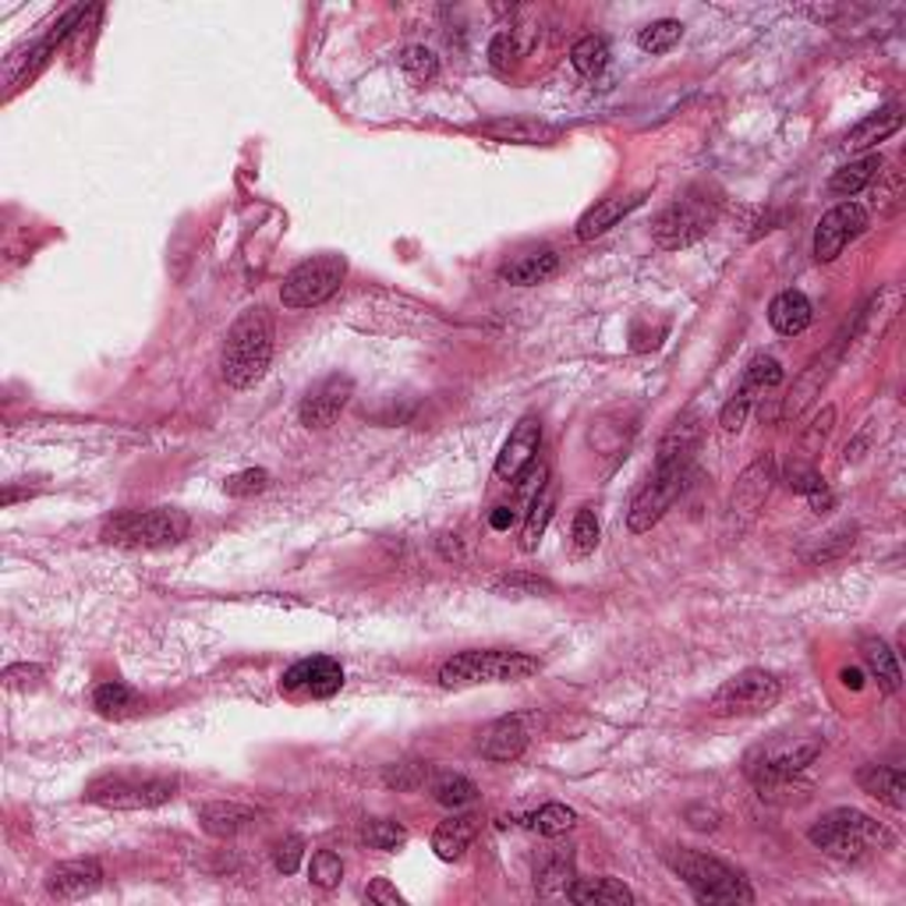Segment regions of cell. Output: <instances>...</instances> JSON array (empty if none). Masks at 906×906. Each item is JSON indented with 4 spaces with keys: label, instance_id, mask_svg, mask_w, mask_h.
<instances>
[{
    "label": "cell",
    "instance_id": "obj_1",
    "mask_svg": "<svg viewBox=\"0 0 906 906\" xmlns=\"http://www.w3.org/2000/svg\"><path fill=\"white\" fill-rule=\"evenodd\" d=\"M269 361H274V316H269L262 305H251L227 330L224 358H220L227 387L234 390L256 387L266 375Z\"/></svg>",
    "mask_w": 906,
    "mask_h": 906
},
{
    "label": "cell",
    "instance_id": "obj_2",
    "mask_svg": "<svg viewBox=\"0 0 906 906\" xmlns=\"http://www.w3.org/2000/svg\"><path fill=\"white\" fill-rule=\"evenodd\" d=\"M807 840H811V846H819L828 857L861 861L864 854H872V850H893L896 832L889 825L875 822L872 814H864V811L836 807L811 825Z\"/></svg>",
    "mask_w": 906,
    "mask_h": 906
},
{
    "label": "cell",
    "instance_id": "obj_3",
    "mask_svg": "<svg viewBox=\"0 0 906 906\" xmlns=\"http://www.w3.org/2000/svg\"><path fill=\"white\" fill-rule=\"evenodd\" d=\"M542 669V662L528 651H506V648H482V651H461L443 662L440 683L446 691H461V687L475 683H517L528 680Z\"/></svg>",
    "mask_w": 906,
    "mask_h": 906
},
{
    "label": "cell",
    "instance_id": "obj_4",
    "mask_svg": "<svg viewBox=\"0 0 906 906\" xmlns=\"http://www.w3.org/2000/svg\"><path fill=\"white\" fill-rule=\"evenodd\" d=\"M192 532V521L177 506H153V511H121L106 517L100 538L124 549H163L177 546Z\"/></svg>",
    "mask_w": 906,
    "mask_h": 906
},
{
    "label": "cell",
    "instance_id": "obj_5",
    "mask_svg": "<svg viewBox=\"0 0 906 906\" xmlns=\"http://www.w3.org/2000/svg\"><path fill=\"white\" fill-rule=\"evenodd\" d=\"M666 861L683 878L687 889L694 893L698 903H751L754 899L744 875H740L737 867L722 864L719 857L680 846V850H669Z\"/></svg>",
    "mask_w": 906,
    "mask_h": 906
},
{
    "label": "cell",
    "instance_id": "obj_6",
    "mask_svg": "<svg viewBox=\"0 0 906 906\" xmlns=\"http://www.w3.org/2000/svg\"><path fill=\"white\" fill-rule=\"evenodd\" d=\"M177 779L174 775H128V772H111L100 775L85 786V801L114 811H150L174 801Z\"/></svg>",
    "mask_w": 906,
    "mask_h": 906
},
{
    "label": "cell",
    "instance_id": "obj_7",
    "mask_svg": "<svg viewBox=\"0 0 906 906\" xmlns=\"http://www.w3.org/2000/svg\"><path fill=\"white\" fill-rule=\"evenodd\" d=\"M343 277H348V262L343 256H333V251H326V256H312L298 262L291 274L284 277L280 284V305L291 308V312H301V308H316L322 301H330Z\"/></svg>",
    "mask_w": 906,
    "mask_h": 906
},
{
    "label": "cell",
    "instance_id": "obj_8",
    "mask_svg": "<svg viewBox=\"0 0 906 906\" xmlns=\"http://www.w3.org/2000/svg\"><path fill=\"white\" fill-rule=\"evenodd\" d=\"M783 687L765 669H744V673L730 677L727 683L712 694L709 709L715 715H765L769 709H775Z\"/></svg>",
    "mask_w": 906,
    "mask_h": 906
},
{
    "label": "cell",
    "instance_id": "obj_9",
    "mask_svg": "<svg viewBox=\"0 0 906 906\" xmlns=\"http://www.w3.org/2000/svg\"><path fill=\"white\" fill-rule=\"evenodd\" d=\"M687 475H691V467H656V471H651L648 485L641 488L638 496H634L630 511H627V528L634 535H645V532L656 528V524L666 517L669 506L677 503V496L683 493Z\"/></svg>",
    "mask_w": 906,
    "mask_h": 906
},
{
    "label": "cell",
    "instance_id": "obj_10",
    "mask_svg": "<svg viewBox=\"0 0 906 906\" xmlns=\"http://www.w3.org/2000/svg\"><path fill=\"white\" fill-rule=\"evenodd\" d=\"M712 227V206L704 198H677L673 206H666L656 224H651V238L666 251H680L701 241Z\"/></svg>",
    "mask_w": 906,
    "mask_h": 906
},
{
    "label": "cell",
    "instance_id": "obj_11",
    "mask_svg": "<svg viewBox=\"0 0 906 906\" xmlns=\"http://www.w3.org/2000/svg\"><path fill=\"white\" fill-rule=\"evenodd\" d=\"M783 383V369H779V361L769 358V354H754L748 361V369H744V379H740V387L733 390V397L727 401V408H722L719 414V425L727 429V432H740L748 422V414H751V404H754V397L758 393H765L769 387H779Z\"/></svg>",
    "mask_w": 906,
    "mask_h": 906
},
{
    "label": "cell",
    "instance_id": "obj_12",
    "mask_svg": "<svg viewBox=\"0 0 906 906\" xmlns=\"http://www.w3.org/2000/svg\"><path fill=\"white\" fill-rule=\"evenodd\" d=\"M864 227H867V209L864 206H857V203L832 206L819 220V230H814V259H819V262L840 259L843 248L854 241Z\"/></svg>",
    "mask_w": 906,
    "mask_h": 906
},
{
    "label": "cell",
    "instance_id": "obj_13",
    "mask_svg": "<svg viewBox=\"0 0 906 906\" xmlns=\"http://www.w3.org/2000/svg\"><path fill=\"white\" fill-rule=\"evenodd\" d=\"M340 687H343V666L330 656L301 659L280 677V691L291 698H333Z\"/></svg>",
    "mask_w": 906,
    "mask_h": 906
},
{
    "label": "cell",
    "instance_id": "obj_14",
    "mask_svg": "<svg viewBox=\"0 0 906 906\" xmlns=\"http://www.w3.org/2000/svg\"><path fill=\"white\" fill-rule=\"evenodd\" d=\"M351 393H354V379L348 372H333V375L319 379L301 401V425L305 429H330L340 419V411L348 408Z\"/></svg>",
    "mask_w": 906,
    "mask_h": 906
},
{
    "label": "cell",
    "instance_id": "obj_15",
    "mask_svg": "<svg viewBox=\"0 0 906 906\" xmlns=\"http://www.w3.org/2000/svg\"><path fill=\"white\" fill-rule=\"evenodd\" d=\"M775 482H779V464H775L772 453H761L754 464L744 467V475L737 478L730 511L740 514V517H754L761 506H765V500H769Z\"/></svg>",
    "mask_w": 906,
    "mask_h": 906
},
{
    "label": "cell",
    "instance_id": "obj_16",
    "mask_svg": "<svg viewBox=\"0 0 906 906\" xmlns=\"http://www.w3.org/2000/svg\"><path fill=\"white\" fill-rule=\"evenodd\" d=\"M103 885V867L93 857H79V861H61L58 867H50L47 875V893L53 899H82L93 896Z\"/></svg>",
    "mask_w": 906,
    "mask_h": 906
},
{
    "label": "cell",
    "instance_id": "obj_17",
    "mask_svg": "<svg viewBox=\"0 0 906 906\" xmlns=\"http://www.w3.org/2000/svg\"><path fill=\"white\" fill-rule=\"evenodd\" d=\"M538 446H542V422L535 414H524V419L514 425L511 440L503 443L500 457H496V475L500 478H517L524 467H528L535 457H538Z\"/></svg>",
    "mask_w": 906,
    "mask_h": 906
},
{
    "label": "cell",
    "instance_id": "obj_18",
    "mask_svg": "<svg viewBox=\"0 0 906 906\" xmlns=\"http://www.w3.org/2000/svg\"><path fill=\"white\" fill-rule=\"evenodd\" d=\"M698 446H701V422H698V414H680V419L666 429V436L659 443L656 467H691Z\"/></svg>",
    "mask_w": 906,
    "mask_h": 906
},
{
    "label": "cell",
    "instance_id": "obj_19",
    "mask_svg": "<svg viewBox=\"0 0 906 906\" xmlns=\"http://www.w3.org/2000/svg\"><path fill=\"white\" fill-rule=\"evenodd\" d=\"M478 748L485 761H517L528 748V727H524L521 715H506L485 730Z\"/></svg>",
    "mask_w": 906,
    "mask_h": 906
},
{
    "label": "cell",
    "instance_id": "obj_20",
    "mask_svg": "<svg viewBox=\"0 0 906 906\" xmlns=\"http://www.w3.org/2000/svg\"><path fill=\"white\" fill-rule=\"evenodd\" d=\"M251 822H256V811L234 801H209L198 807V825H203V832H209L213 840H234Z\"/></svg>",
    "mask_w": 906,
    "mask_h": 906
},
{
    "label": "cell",
    "instance_id": "obj_21",
    "mask_svg": "<svg viewBox=\"0 0 906 906\" xmlns=\"http://www.w3.org/2000/svg\"><path fill=\"white\" fill-rule=\"evenodd\" d=\"M559 269V256L553 248H532V251H521V256L506 259L500 266V277L514 287H532V284H542L549 280Z\"/></svg>",
    "mask_w": 906,
    "mask_h": 906
},
{
    "label": "cell",
    "instance_id": "obj_22",
    "mask_svg": "<svg viewBox=\"0 0 906 906\" xmlns=\"http://www.w3.org/2000/svg\"><path fill=\"white\" fill-rule=\"evenodd\" d=\"M641 203H645V192H638V195L603 198V203H595V206L581 216V220H577V238H581V241L599 238V234H606L609 227H616L630 209H638Z\"/></svg>",
    "mask_w": 906,
    "mask_h": 906
},
{
    "label": "cell",
    "instance_id": "obj_23",
    "mask_svg": "<svg viewBox=\"0 0 906 906\" xmlns=\"http://www.w3.org/2000/svg\"><path fill=\"white\" fill-rule=\"evenodd\" d=\"M857 786L875 801L889 804L893 811L906 807V775L899 765H864L857 772Z\"/></svg>",
    "mask_w": 906,
    "mask_h": 906
},
{
    "label": "cell",
    "instance_id": "obj_24",
    "mask_svg": "<svg viewBox=\"0 0 906 906\" xmlns=\"http://www.w3.org/2000/svg\"><path fill=\"white\" fill-rule=\"evenodd\" d=\"M814 322V305L801 291H783L769 305V326L783 337H801Z\"/></svg>",
    "mask_w": 906,
    "mask_h": 906
},
{
    "label": "cell",
    "instance_id": "obj_25",
    "mask_svg": "<svg viewBox=\"0 0 906 906\" xmlns=\"http://www.w3.org/2000/svg\"><path fill=\"white\" fill-rule=\"evenodd\" d=\"M567 899L577 906H634L638 896H634L624 882L616 878H581L567 885Z\"/></svg>",
    "mask_w": 906,
    "mask_h": 906
},
{
    "label": "cell",
    "instance_id": "obj_26",
    "mask_svg": "<svg viewBox=\"0 0 906 906\" xmlns=\"http://www.w3.org/2000/svg\"><path fill=\"white\" fill-rule=\"evenodd\" d=\"M903 128V114L896 111V106H889V111H882V114H872V117H864L857 128H850L846 142L843 146L850 153H867V150H875L878 142H885L889 135H896Z\"/></svg>",
    "mask_w": 906,
    "mask_h": 906
},
{
    "label": "cell",
    "instance_id": "obj_27",
    "mask_svg": "<svg viewBox=\"0 0 906 906\" xmlns=\"http://www.w3.org/2000/svg\"><path fill=\"white\" fill-rule=\"evenodd\" d=\"M475 832H478L475 814H453V819H446L432 832V850H436L440 861H457L467 850V843L475 840Z\"/></svg>",
    "mask_w": 906,
    "mask_h": 906
},
{
    "label": "cell",
    "instance_id": "obj_28",
    "mask_svg": "<svg viewBox=\"0 0 906 906\" xmlns=\"http://www.w3.org/2000/svg\"><path fill=\"white\" fill-rule=\"evenodd\" d=\"M553 511H556V482L546 478V485L538 488L535 500L528 503V517H524V532H521V549L524 553H535L542 535H546L549 521H553Z\"/></svg>",
    "mask_w": 906,
    "mask_h": 906
},
{
    "label": "cell",
    "instance_id": "obj_29",
    "mask_svg": "<svg viewBox=\"0 0 906 906\" xmlns=\"http://www.w3.org/2000/svg\"><path fill=\"white\" fill-rule=\"evenodd\" d=\"M142 694L135 691V687L128 683H121V680H106L100 683L96 691H93V709L106 719H128L142 709Z\"/></svg>",
    "mask_w": 906,
    "mask_h": 906
},
{
    "label": "cell",
    "instance_id": "obj_30",
    "mask_svg": "<svg viewBox=\"0 0 906 906\" xmlns=\"http://www.w3.org/2000/svg\"><path fill=\"white\" fill-rule=\"evenodd\" d=\"M832 366V358H819V361H811V366L804 369V375L796 379V387H793V393H790V401H786V408H783V414L786 419H801L804 414V408L814 401V397L822 393V387H825V379H828V369Z\"/></svg>",
    "mask_w": 906,
    "mask_h": 906
},
{
    "label": "cell",
    "instance_id": "obj_31",
    "mask_svg": "<svg viewBox=\"0 0 906 906\" xmlns=\"http://www.w3.org/2000/svg\"><path fill=\"white\" fill-rule=\"evenodd\" d=\"M861 656L867 662V669H872V677L885 687V691H899V683H903V673H899V662H896V651L885 645L882 638H867L861 645Z\"/></svg>",
    "mask_w": 906,
    "mask_h": 906
},
{
    "label": "cell",
    "instance_id": "obj_32",
    "mask_svg": "<svg viewBox=\"0 0 906 906\" xmlns=\"http://www.w3.org/2000/svg\"><path fill=\"white\" fill-rule=\"evenodd\" d=\"M875 174H882V156H861L832 174L828 188H832V195H857L872 185Z\"/></svg>",
    "mask_w": 906,
    "mask_h": 906
},
{
    "label": "cell",
    "instance_id": "obj_33",
    "mask_svg": "<svg viewBox=\"0 0 906 906\" xmlns=\"http://www.w3.org/2000/svg\"><path fill=\"white\" fill-rule=\"evenodd\" d=\"M478 796V786L471 783L467 775H457V772H443L432 779V801L443 804V807H467L471 801Z\"/></svg>",
    "mask_w": 906,
    "mask_h": 906
},
{
    "label": "cell",
    "instance_id": "obj_34",
    "mask_svg": "<svg viewBox=\"0 0 906 906\" xmlns=\"http://www.w3.org/2000/svg\"><path fill=\"white\" fill-rule=\"evenodd\" d=\"M570 64H574L577 75H585V79L603 75L606 64H609V43L603 40V35H585V40L574 43Z\"/></svg>",
    "mask_w": 906,
    "mask_h": 906
},
{
    "label": "cell",
    "instance_id": "obj_35",
    "mask_svg": "<svg viewBox=\"0 0 906 906\" xmlns=\"http://www.w3.org/2000/svg\"><path fill=\"white\" fill-rule=\"evenodd\" d=\"M574 825H577V814L567 804H546L528 819V828L538 832V836H549V840L564 836V832H570Z\"/></svg>",
    "mask_w": 906,
    "mask_h": 906
},
{
    "label": "cell",
    "instance_id": "obj_36",
    "mask_svg": "<svg viewBox=\"0 0 906 906\" xmlns=\"http://www.w3.org/2000/svg\"><path fill=\"white\" fill-rule=\"evenodd\" d=\"M680 35H683V25L677 18H662V22H651L638 32V47L645 53H666L680 43Z\"/></svg>",
    "mask_w": 906,
    "mask_h": 906
},
{
    "label": "cell",
    "instance_id": "obj_37",
    "mask_svg": "<svg viewBox=\"0 0 906 906\" xmlns=\"http://www.w3.org/2000/svg\"><path fill=\"white\" fill-rule=\"evenodd\" d=\"M401 68H404V75L414 85H429L432 79L440 75V58L432 50H425V47H408L401 53Z\"/></svg>",
    "mask_w": 906,
    "mask_h": 906
},
{
    "label": "cell",
    "instance_id": "obj_38",
    "mask_svg": "<svg viewBox=\"0 0 906 906\" xmlns=\"http://www.w3.org/2000/svg\"><path fill=\"white\" fill-rule=\"evenodd\" d=\"M361 840L372 850H397L408 843V828L393 819H369L366 828H361Z\"/></svg>",
    "mask_w": 906,
    "mask_h": 906
},
{
    "label": "cell",
    "instance_id": "obj_39",
    "mask_svg": "<svg viewBox=\"0 0 906 906\" xmlns=\"http://www.w3.org/2000/svg\"><path fill=\"white\" fill-rule=\"evenodd\" d=\"M482 132L503 142H538V138L556 135V128H542V124H532V121H496V124H485Z\"/></svg>",
    "mask_w": 906,
    "mask_h": 906
},
{
    "label": "cell",
    "instance_id": "obj_40",
    "mask_svg": "<svg viewBox=\"0 0 906 906\" xmlns=\"http://www.w3.org/2000/svg\"><path fill=\"white\" fill-rule=\"evenodd\" d=\"M570 878H574L570 854H549L546 861L538 864V872H535V882H538L546 893H553V889H567Z\"/></svg>",
    "mask_w": 906,
    "mask_h": 906
},
{
    "label": "cell",
    "instance_id": "obj_41",
    "mask_svg": "<svg viewBox=\"0 0 906 906\" xmlns=\"http://www.w3.org/2000/svg\"><path fill=\"white\" fill-rule=\"evenodd\" d=\"M506 599H528V595H553V585L542 581L535 574H503L493 585Z\"/></svg>",
    "mask_w": 906,
    "mask_h": 906
},
{
    "label": "cell",
    "instance_id": "obj_42",
    "mask_svg": "<svg viewBox=\"0 0 906 906\" xmlns=\"http://www.w3.org/2000/svg\"><path fill=\"white\" fill-rule=\"evenodd\" d=\"M383 783L390 790H401V793H414V790H422L429 783V765H422V761H404V765H390L383 772Z\"/></svg>",
    "mask_w": 906,
    "mask_h": 906
},
{
    "label": "cell",
    "instance_id": "obj_43",
    "mask_svg": "<svg viewBox=\"0 0 906 906\" xmlns=\"http://www.w3.org/2000/svg\"><path fill=\"white\" fill-rule=\"evenodd\" d=\"M308 878H312V885H319V889H337L343 878V861L333 850H319V854H312V864H308Z\"/></svg>",
    "mask_w": 906,
    "mask_h": 906
},
{
    "label": "cell",
    "instance_id": "obj_44",
    "mask_svg": "<svg viewBox=\"0 0 906 906\" xmlns=\"http://www.w3.org/2000/svg\"><path fill=\"white\" fill-rule=\"evenodd\" d=\"M262 488H269V471H266V467L238 471V475H230V478L224 482V493H227V496H238V500L256 496V493H262Z\"/></svg>",
    "mask_w": 906,
    "mask_h": 906
},
{
    "label": "cell",
    "instance_id": "obj_45",
    "mask_svg": "<svg viewBox=\"0 0 906 906\" xmlns=\"http://www.w3.org/2000/svg\"><path fill=\"white\" fill-rule=\"evenodd\" d=\"M832 425H836V408H825L819 419L811 422V429L804 432V440H801V453H804V464H811L814 453H822L825 440H828V432Z\"/></svg>",
    "mask_w": 906,
    "mask_h": 906
},
{
    "label": "cell",
    "instance_id": "obj_46",
    "mask_svg": "<svg viewBox=\"0 0 906 906\" xmlns=\"http://www.w3.org/2000/svg\"><path fill=\"white\" fill-rule=\"evenodd\" d=\"M599 517H595L591 506H581L574 517V549L577 553H595V546H599Z\"/></svg>",
    "mask_w": 906,
    "mask_h": 906
},
{
    "label": "cell",
    "instance_id": "obj_47",
    "mask_svg": "<svg viewBox=\"0 0 906 906\" xmlns=\"http://www.w3.org/2000/svg\"><path fill=\"white\" fill-rule=\"evenodd\" d=\"M301 857H305V840L301 836H284L274 846V867H277L280 875H295Z\"/></svg>",
    "mask_w": 906,
    "mask_h": 906
},
{
    "label": "cell",
    "instance_id": "obj_48",
    "mask_svg": "<svg viewBox=\"0 0 906 906\" xmlns=\"http://www.w3.org/2000/svg\"><path fill=\"white\" fill-rule=\"evenodd\" d=\"M786 485L793 488V493L811 496V493H822V488H825V478L819 475V471H814V464L796 461V464L786 471Z\"/></svg>",
    "mask_w": 906,
    "mask_h": 906
},
{
    "label": "cell",
    "instance_id": "obj_49",
    "mask_svg": "<svg viewBox=\"0 0 906 906\" xmlns=\"http://www.w3.org/2000/svg\"><path fill=\"white\" fill-rule=\"evenodd\" d=\"M43 680V669L40 666H29V662H18V666H8L4 669V683L11 691H25V687H35Z\"/></svg>",
    "mask_w": 906,
    "mask_h": 906
},
{
    "label": "cell",
    "instance_id": "obj_50",
    "mask_svg": "<svg viewBox=\"0 0 906 906\" xmlns=\"http://www.w3.org/2000/svg\"><path fill=\"white\" fill-rule=\"evenodd\" d=\"M488 58H493V68H511L514 58H517V43H514V32H500L493 43H488Z\"/></svg>",
    "mask_w": 906,
    "mask_h": 906
},
{
    "label": "cell",
    "instance_id": "obj_51",
    "mask_svg": "<svg viewBox=\"0 0 906 906\" xmlns=\"http://www.w3.org/2000/svg\"><path fill=\"white\" fill-rule=\"evenodd\" d=\"M369 903H383V906H404V896L393 889V885L387 882V878H375L372 885H369Z\"/></svg>",
    "mask_w": 906,
    "mask_h": 906
},
{
    "label": "cell",
    "instance_id": "obj_52",
    "mask_svg": "<svg viewBox=\"0 0 906 906\" xmlns=\"http://www.w3.org/2000/svg\"><path fill=\"white\" fill-rule=\"evenodd\" d=\"M517 521V511L514 506H496V514H493V528H511V524Z\"/></svg>",
    "mask_w": 906,
    "mask_h": 906
},
{
    "label": "cell",
    "instance_id": "obj_53",
    "mask_svg": "<svg viewBox=\"0 0 906 906\" xmlns=\"http://www.w3.org/2000/svg\"><path fill=\"white\" fill-rule=\"evenodd\" d=\"M843 683H846V687H854V691H861V687H864V680H861L857 669H843Z\"/></svg>",
    "mask_w": 906,
    "mask_h": 906
}]
</instances>
